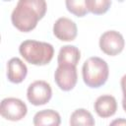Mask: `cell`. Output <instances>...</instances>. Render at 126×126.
I'll return each instance as SVG.
<instances>
[{
    "instance_id": "1",
    "label": "cell",
    "mask_w": 126,
    "mask_h": 126,
    "mask_svg": "<svg viewBox=\"0 0 126 126\" xmlns=\"http://www.w3.org/2000/svg\"><path fill=\"white\" fill-rule=\"evenodd\" d=\"M47 5L44 0H20L11 14L13 26L23 32L32 31L46 13Z\"/></svg>"
},
{
    "instance_id": "2",
    "label": "cell",
    "mask_w": 126,
    "mask_h": 126,
    "mask_svg": "<svg viewBox=\"0 0 126 126\" xmlns=\"http://www.w3.org/2000/svg\"><path fill=\"white\" fill-rule=\"evenodd\" d=\"M19 52L28 63L43 66L52 60L54 47L52 44L45 41L27 39L20 44Z\"/></svg>"
},
{
    "instance_id": "3",
    "label": "cell",
    "mask_w": 126,
    "mask_h": 126,
    "mask_svg": "<svg viewBox=\"0 0 126 126\" xmlns=\"http://www.w3.org/2000/svg\"><path fill=\"white\" fill-rule=\"evenodd\" d=\"M84 83L93 89L104 85L109 76V68L105 60L100 57L93 56L88 58L82 67Z\"/></svg>"
},
{
    "instance_id": "4",
    "label": "cell",
    "mask_w": 126,
    "mask_h": 126,
    "mask_svg": "<svg viewBox=\"0 0 126 126\" xmlns=\"http://www.w3.org/2000/svg\"><path fill=\"white\" fill-rule=\"evenodd\" d=\"M1 116L10 121H20L28 113L27 104L18 97H5L0 104Z\"/></svg>"
},
{
    "instance_id": "5",
    "label": "cell",
    "mask_w": 126,
    "mask_h": 126,
    "mask_svg": "<svg viewBox=\"0 0 126 126\" xmlns=\"http://www.w3.org/2000/svg\"><path fill=\"white\" fill-rule=\"evenodd\" d=\"M99 48L100 50L109 56L118 55L125 46V40L123 35L114 30L104 32L99 37Z\"/></svg>"
},
{
    "instance_id": "6",
    "label": "cell",
    "mask_w": 126,
    "mask_h": 126,
    "mask_svg": "<svg viewBox=\"0 0 126 126\" xmlns=\"http://www.w3.org/2000/svg\"><path fill=\"white\" fill-rule=\"evenodd\" d=\"M52 96V89L49 83L43 80H37L30 84L27 90L28 100L35 105H43L47 103Z\"/></svg>"
},
{
    "instance_id": "7",
    "label": "cell",
    "mask_w": 126,
    "mask_h": 126,
    "mask_svg": "<svg viewBox=\"0 0 126 126\" xmlns=\"http://www.w3.org/2000/svg\"><path fill=\"white\" fill-rule=\"evenodd\" d=\"M54 81L59 89L64 92L73 90L78 81L76 66L58 65L54 72Z\"/></svg>"
},
{
    "instance_id": "8",
    "label": "cell",
    "mask_w": 126,
    "mask_h": 126,
    "mask_svg": "<svg viewBox=\"0 0 126 126\" xmlns=\"http://www.w3.org/2000/svg\"><path fill=\"white\" fill-rule=\"evenodd\" d=\"M53 34L62 41H72L78 34V28L76 23L67 18H58L53 25Z\"/></svg>"
},
{
    "instance_id": "9",
    "label": "cell",
    "mask_w": 126,
    "mask_h": 126,
    "mask_svg": "<svg viewBox=\"0 0 126 126\" xmlns=\"http://www.w3.org/2000/svg\"><path fill=\"white\" fill-rule=\"evenodd\" d=\"M94 108L99 117H102V118L110 117L114 115L117 110L116 98L111 94L99 95L94 101Z\"/></svg>"
},
{
    "instance_id": "10",
    "label": "cell",
    "mask_w": 126,
    "mask_h": 126,
    "mask_svg": "<svg viewBox=\"0 0 126 126\" xmlns=\"http://www.w3.org/2000/svg\"><path fill=\"white\" fill-rule=\"evenodd\" d=\"M28 74L27 65L19 57L11 58L7 63V78L13 84L22 83Z\"/></svg>"
},
{
    "instance_id": "11",
    "label": "cell",
    "mask_w": 126,
    "mask_h": 126,
    "mask_svg": "<svg viewBox=\"0 0 126 126\" xmlns=\"http://www.w3.org/2000/svg\"><path fill=\"white\" fill-rule=\"evenodd\" d=\"M81 59V51L80 49L71 44L64 45L60 48L57 62L58 65H70V66H77Z\"/></svg>"
},
{
    "instance_id": "12",
    "label": "cell",
    "mask_w": 126,
    "mask_h": 126,
    "mask_svg": "<svg viewBox=\"0 0 126 126\" xmlns=\"http://www.w3.org/2000/svg\"><path fill=\"white\" fill-rule=\"evenodd\" d=\"M32 123L34 126H59L61 116L56 110L42 109L34 114Z\"/></svg>"
},
{
    "instance_id": "13",
    "label": "cell",
    "mask_w": 126,
    "mask_h": 126,
    "mask_svg": "<svg viewBox=\"0 0 126 126\" xmlns=\"http://www.w3.org/2000/svg\"><path fill=\"white\" fill-rule=\"evenodd\" d=\"M70 126H94V118L93 114L85 109L78 108L74 110L69 120Z\"/></svg>"
},
{
    "instance_id": "14",
    "label": "cell",
    "mask_w": 126,
    "mask_h": 126,
    "mask_svg": "<svg viewBox=\"0 0 126 126\" xmlns=\"http://www.w3.org/2000/svg\"><path fill=\"white\" fill-rule=\"evenodd\" d=\"M86 6L89 12L94 15H102L106 13L111 6L110 0H86Z\"/></svg>"
},
{
    "instance_id": "15",
    "label": "cell",
    "mask_w": 126,
    "mask_h": 126,
    "mask_svg": "<svg viewBox=\"0 0 126 126\" xmlns=\"http://www.w3.org/2000/svg\"><path fill=\"white\" fill-rule=\"evenodd\" d=\"M65 5L67 10L77 17H84L89 12L86 6V0H67Z\"/></svg>"
},
{
    "instance_id": "16",
    "label": "cell",
    "mask_w": 126,
    "mask_h": 126,
    "mask_svg": "<svg viewBox=\"0 0 126 126\" xmlns=\"http://www.w3.org/2000/svg\"><path fill=\"white\" fill-rule=\"evenodd\" d=\"M109 126H126V118H116L110 122Z\"/></svg>"
},
{
    "instance_id": "17",
    "label": "cell",
    "mask_w": 126,
    "mask_h": 126,
    "mask_svg": "<svg viewBox=\"0 0 126 126\" xmlns=\"http://www.w3.org/2000/svg\"><path fill=\"white\" fill-rule=\"evenodd\" d=\"M120 86H121L122 93H123L122 101H126V74L121 78V80H120Z\"/></svg>"
}]
</instances>
